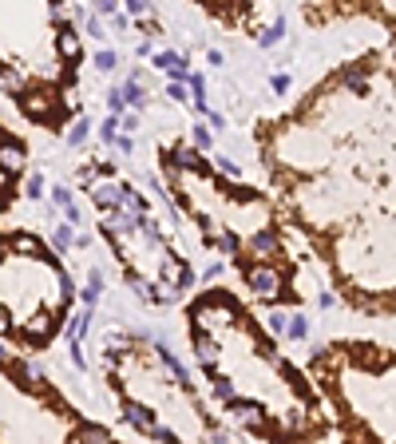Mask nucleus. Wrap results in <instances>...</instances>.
<instances>
[{
  "mask_svg": "<svg viewBox=\"0 0 396 444\" xmlns=\"http://www.w3.org/2000/svg\"><path fill=\"white\" fill-rule=\"evenodd\" d=\"M119 127H123V119H119V115H111V119H103V127H99V139H103V143H115Z\"/></svg>",
  "mask_w": 396,
  "mask_h": 444,
  "instance_id": "nucleus-23",
  "label": "nucleus"
},
{
  "mask_svg": "<svg viewBox=\"0 0 396 444\" xmlns=\"http://www.w3.org/2000/svg\"><path fill=\"white\" fill-rule=\"evenodd\" d=\"M123 416H127V424L135 428V433H151V428H155V413H151L147 404H139V401H127Z\"/></svg>",
  "mask_w": 396,
  "mask_h": 444,
  "instance_id": "nucleus-6",
  "label": "nucleus"
},
{
  "mask_svg": "<svg viewBox=\"0 0 396 444\" xmlns=\"http://www.w3.org/2000/svg\"><path fill=\"white\" fill-rule=\"evenodd\" d=\"M139 230L147 234L151 243H158V238H163V230H158V222H155V218H147V214H143V218H139Z\"/></svg>",
  "mask_w": 396,
  "mask_h": 444,
  "instance_id": "nucleus-29",
  "label": "nucleus"
},
{
  "mask_svg": "<svg viewBox=\"0 0 396 444\" xmlns=\"http://www.w3.org/2000/svg\"><path fill=\"white\" fill-rule=\"evenodd\" d=\"M52 246H56V250H71V246H76V230H71V222L56 226V234H52Z\"/></svg>",
  "mask_w": 396,
  "mask_h": 444,
  "instance_id": "nucleus-18",
  "label": "nucleus"
},
{
  "mask_svg": "<svg viewBox=\"0 0 396 444\" xmlns=\"http://www.w3.org/2000/svg\"><path fill=\"white\" fill-rule=\"evenodd\" d=\"M210 389H214V397L222 404L234 401V381H230V377H210Z\"/></svg>",
  "mask_w": 396,
  "mask_h": 444,
  "instance_id": "nucleus-19",
  "label": "nucleus"
},
{
  "mask_svg": "<svg viewBox=\"0 0 396 444\" xmlns=\"http://www.w3.org/2000/svg\"><path fill=\"white\" fill-rule=\"evenodd\" d=\"M71 440H107V428H99V424H76Z\"/></svg>",
  "mask_w": 396,
  "mask_h": 444,
  "instance_id": "nucleus-17",
  "label": "nucleus"
},
{
  "mask_svg": "<svg viewBox=\"0 0 396 444\" xmlns=\"http://www.w3.org/2000/svg\"><path fill=\"white\" fill-rule=\"evenodd\" d=\"M24 143L20 139H8V135H0V175H20L24 171Z\"/></svg>",
  "mask_w": 396,
  "mask_h": 444,
  "instance_id": "nucleus-2",
  "label": "nucleus"
},
{
  "mask_svg": "<svg viewBox=\"0 0 396 444\" xmlns=\"http://www.w3.org/2000/svg\"><path fill=\"white\" fill-rule=\"evenodd\" d=\"M99 293H103V278H99V270H91V274H88V286H83V293H79V298H83V305H95Z\"/></svg>",
  "mask_w": 396,
  "mask_h": 444,
  "instance_id": "nucleus-16",
  "label": "nucleus"
},
{
  "mask_svg": "<svg viewBox=\"0 0 396 444\" xmlns=\"http://www.w3.org/2000/svg\"><path fill=\"white\" fill-rule=\"evenodd\" d=\"M56 322H59V313H32L28 337H32V341H48L52 333H56Z\"/></svg>",
  "mask_w": 396,
  "mask_h": 444,
  "instance_id": "nucleus-10",
  "label": "nucleus"
},
{
  "mask_svg": "<svg viewBox=\"0 0 396 444\" xmlns=\"http://www.w3.org/2000/svg\"><path fill=\"white\" fill-rule=\"evenodd\" d=\"M274 91H281V95H286V91H289V76H274Z\"/></svg>",
  "mask_w": 396,
  "mask_h": 444,
  "instance_id": "nucleus-43",
  "label": "nucleus"
},
{
  "mask_svg": "<svg viewBox=\"0 0 396 444\" xmlns=\"http://www.w3.org/2000/svg\"><path fill=\"white\" fill-rule=\"evenodd\" d=\"M119 199H123V187H119V182H95V187H91V202L103 206V211H115Z\"/></svg>",
  "mask_w": 396,
  "mask_h": 444,
  "instance_id": "nucleus-9",
  "label": "nucleus"
},
{
  "mask_svg": "<svg viewBox=\"0 0 396 444\" xmlns=\"http://www.w3.org/2000/svg\"><path fill=\"white\" fill-rule=\"evenodd\" d=\"M24 194H28V199H40V194H44V175H32V179L24 182Z\"/></svg>",
  "mask_w": 396,
  "mask_h": 444,
  "instance_id": "nucleus-31",
  "label": "nucleus"
},
{
  "mask_svg": "<svg viewBox=\"0 0 396 444\" xmlns=\"http://www.w3.org/2000/svg\"><path fill=\"white\" fill-rule=\"evenodd\" d=\"M115 147H119V155H131V151H135V143H131V135H115Z\"/></svg>",
  "mask_w": 396,
  "mask_h": 444,
  "instance_id": "nucleus-38",
  "label": "nucleus"
},
{
  "mask_svg": "<svg viewBox=\"0 0 396 444\" xmlns=\"http://www.w3.org/2000/svg\"><path fill=\"white\" fill-rule=\"evenodd\" d=\"M95 8L103 12V16H115V0H95Z\"/></svg>",
  "mask_w": 396,
  "mask_h": 444,
  "instance_id": "nucleus-42",
  "label": "nucleus"
},
{
  "mask_svg": "<svg viewBox=\"0 0 396 444\" xmlns=\"http://www.w3.org/2000/svg\"><path fill=\"white\" fill-rule=\"evenodd\" d=\"M151 436H155V440H163V444L178 440V436H175V433H170V428H158V424H155V428H151Z\"/></svg>",
  "mask_w": 396,
  "mask_h": 444,
  "instance_id": "nucleus-39",
  "label": "nucleus"
},
{
  "mask_svg": "<svg viewBox=\"0 0 396 444\" xmlns=\"http://www.w3.org/2000/svg\"><path fill=\"white\" fill-rule=\"evenodd\" d=\"M286 337H289V341H305V337H309V317H305V313H289Z\"/></svg>",
  "mask_w": 396,
  "mask_h": 444,
  "instance_id": "nucleus-15",
  "label": "nucleus"
},
{
  "mask_svg": "<svg viewBox=\"0 0 396 444\" xmlns=\"http://www.w3.org/2000/svg\"><path fill=\"white\" fill-rule=\"evenodd\" d=\"M123 127H127V132H135V127H139V115H135V111H127V119H123Z\"/></svg>",
  "mask_w": 396,
  "mask_h": 444,
  "instance_id": "nucleus-44",
  "label": "nucleus"
},
{
  "mask_svg": "<svg viewBox=\"0 0 396 444\" xmlns=\"http://www.w3.org/2000/svg\"><path fill=\"white\" fill-rule=\"evenodd\" d=\"M218 171H222V175H238V163H234V159H222V155H218Z\"/></svg>",
  "mask_w": 396,
  "mask_h": 444,
  "instance_id": "nucleus-41",
  "label": "nucleus"
},
{
  "mask_svg": "<svg viewBox=\"0 0 396 444\" xmlns=\"http://www.w3.org/2000/svg\"><path fill=\"white\" fill-rule=\"evenodd\" d=\"M158 274H163V282H167V286H175V290H182L187 282H194V274H190V266H187V262H178V258H167Z\"/></svg>",
  "mask_w": 396,
  "mask_h": 444,
  "instance_id": "nucleus-7",
  "label": "nucleus"
},
{
  "mask_svg": "<svg viewBox=\"0 0 396 444\" xmlns=\"http://www.w3.org/2000/svg\"><path fill=\"white\" fill-rule=\"evenodd\" d=\"M194 349H198V361H202V365H210V369L218 365V345H214V337H210V333H202V329H198Z\"/></svg>",
  "mask_w": 396,
  "mask_h": 444,
  "instance_id": "nucleus-13",
  "label": "nucleus"
},
{
  "mask_svg": "<svg viewBox=\"0 0 396 444\" xmlns=\"http://www.w3.org/2000/svg\"><path fill=\"white\" fill-rule=\"evenodd\" d=\"M0 88L8 91V95H20V91H24L20 88V76H0Z\"/></svg>",
  "mask_w": 396,
  "mask_h": 444,
  "instance_id": "nucleus-35",
  "label": "nucleus"
},
{
  "mask_svg": "<svg viewBox=\"0 0 396 444\" xmlns=\"http://www.w3.org/2000/svg\"><path fill=\"white\" fill-rule=\"evenodd\" d=\"M341 83L349 91H356V95H365L368 91V64H345L341 68Z\"/></svg>",
  "mask_w": 396,
  "mask_h": 444,
  "instance_id": "nucleus-8",
  "label": "nucleus"
},
{
  "mask_svg": "<svg viewBox=\"0 0 396 444\" xmlns=\"http://www.w3.org/2000/svg\"><path fill=\"white\" fill-rule=\"evenodd\" d=\"M214 243L222 246V250H226V254H238V238H234V234H230V230H218V238H214Z\"/></svg>",
  "mask_w": 396,
  "mask_h": 444,
  "instance_id": "nucleus-33",
  "label": "nucleus"
},
{
  "mask_svg": "<svg viewBox=\"0 0 396 444\" xmlns=\"http://www.w3.org/2000/svg\"><path fill=\"white\" fill-rule=\"evenodd\" d=\"M246 286L254 290V298H262V302H277V298L286 293V278H281V270H274V266H250Z\"/></svg>",
  "mask_w": 396,
  "mask_h": 444,
  "instance_id": "nucleus-1",
  "label": "nucleus"
},
{
  "mask_svg": "<svg viewBox=\"0 0 396 444\" xmlns=\"http://www.w3.org/2000/svg\"><path fill=\"white\" fill-rule=\"evenodd\" d=\"M119 206H123V211H131V214H147V202L139 199L131 187H123V199H119Z\"/></svg>",
  "mask_w": 396,
  "mask_h": 444,
  "instance_id": "nucleus-20",
  "label": "nucleus"
},
{
  "mask_svg": "<svg viewBox=\"0 0 396 444\" xmlns=\"http://www.w3.org/2000/svg\"><path fill=\"white\" fill-rule=\"evenodd\" d=\"M190 135H194V147H198V151H206V147H210V132L202 127V123H194V132H190Z\"/></svg>",
  "mask_w": 396,
  "mask_h": 444,
  "instance_id": "nucleus-34",
  "label": "nucleus"
},
{
  "mask_svg": "<svg viewBox=\"0 0 396 444\" xmlns=\"http://www.w3.org/2000/svg\"><path fill=\"white\" fill-rule=\"evenodd\" d=\"M88 313H76V317H71V325H68V341H76V337H83V329H88Z\"/></svg>",
  "mask_w": 396,
  "mask_h": 444,
  "instance_id": "nucleus-24",
  "label": "nucleus"
},
{
  "mask_svg": "<svg viewBox=\"0 0 396 444\" xmlns=\"http://www.w3.org/2000/svg\"><path fill=\"white\" fill-rule=\"evenodd\" d=\"M52 202H56L59 211H68V206H76V199H71L68 187H52Z\"/></svg>",
  "mask_w": 396,
  "mask_h": 444,
  "instance_id": "nucleus-25",
  "label": "nucleus"
},
{
  "mask_svg": "<svg viewBox=\"0 0 396 444\" xmlns=\"http://www.w3.org/2000/svg\"><path fill=\"white\" fill-rule=\"evenodd\" d=\"M167 95H170L175 103H187V80H170V83H167Z\"/></svg>",
  "mask_w": 396,
  "mask_h": 444,
  "instance_id": "nucleus-30",
  "label": "nucleus"
},
{
  "mask_svg": "<svg viewBox=\"0 0 396 444\" xmlns=\"http://www.w3.org/2000/svg\"><path fill=\"white\" fill-rule=\"evenodd\" d=\"M123 100H127L131 107H143V103H147V91L139 88V80H131V83H123Z\"/></svg>",
  "mask_w": 396,
  "mask_h": 444,
  "instance_id": "nucleus-21",
  "label": "nucleus"
},
{
  "mask_svg": "<svg viewBox=\"0 0 396 444\" xmlns=\"http://www.w3.org/2000/svg\"><path fill=\"white\" fill-rule=\"evenodd\" d=\"M250 250H254L257 258H274V254L281 250V243H277L274 230H257L254 238H250Z\"/></svg>",
  "mask_w": 396,
  "mask_h": 444,
  "instance_id": "nucleus-12",
  "label": "nucleus"
},
{
  "mask_svg": "<svg viewBox=\"0 0 396 444\" xmlns=\"http://www.w3.org/2000/svg\"><path fill=\"white\" fill-rule=\"evenodd\" d=\"M16 100H20V107H24V115H32V119H48L52 115V100L44 95V91H32V95L28 91H20Z\"/></svg>",
  "mask_w": 396,
  "mask_h": 444,
  "instance_id": "nucleus-5",
  "label": "nucleus"
},
{
  "mask_svg": "<svg viewBox=\"0 0 396 444\" xmlns=\"http://www.w3.org/2000/svg\"><path fill=\"white\" fill-rule=\"evenodd\" d=\"M123 103H127V100H123V88L107 91V107H111V111H115V115H119V111H123Z\"/></svg>",
  "mask_w": 396,
  "mask_h": 444,
  "instance_id": "nucleus-36",
  "label": "nucleus"
},
{
  "mask_svg": "<svg viewBox=\"0 0 396 444\" xmlns=\"http://www.w3.org/2000/svg\"><path fill=\"white\" fill-rule=\"evenodd\" d=\"M56 48H59V56H64L68 64H76V60H79V52H83V48H79V36L68 28V24L59 28V36H56Z\"/></svg>",
  "mask_w": 396,
  "mask_h": 444,
  "instance_id": "nucleus-11",
  "label": "nucleus"
},
{
  "mask_svg": "<svg viewBox=\"0 0 396 444\" xmlns=\"http://www.w3.org/2000/svg\"><path fill=\"white\" fill-rule=\"evenodd\" d=\"M147 8H151V0H127V12H135V16H143Z\"/></svg>",
  "mask_w": 396,
  "mask_h": 444,
  "instance_id": "nucleus-40",
  "label": "nucleus"
},
{
  "mask_svg": "<svg viewBox=\"0 0 396 444\" xmlns=\"http://www.w3.org/2000/svg\"><path fill=\"white\" fill-rule=\"evenodd\" d=\"M155 349H158V361H163V365H167V369H170V377H175L178 385H190V373H187V369H182V365H178V361H175V354H170L167 345L158 341Z\"/></svg>",
  "mask_w": 396,
  "mask_h": 444,
  "instance_id": "nucleus-14",
  "label": "nucleus"
},
{
  "mask_svg": "<svg viewBox=\"0 0 396 444\" xmlns=\"http://www.w3.org/2000/svg\"><path fill=\"white\" fill-rule=\"evenodd\" d=\"M269 333H286V325H289V313H281V310H277V313H269Z\"/></svg>",
  "mask_w": 396,
  "mask_h": 444,
  "instance_id": "nucleus-32",
  "label": "nucleus"
},
{
  "mask_svg": "<svg viewBox=\"0 0 396 444\" xmlns=\"http://www.w3.org/2000/svg\"><path fill=\"white\" fill-rule=\"evenodd\" d=\"M226 409H230V413H234L242 424H246L250 433H266V413H262L254 401H238V397H234V401H226Z\"/></svg>",
  "mask_w": 396,
  "mask_h": 444,
  "instance_id": "nucleus-3",
  "label": "nucleus"
},
{
  "mask_svg": "<svg viewBox=\"0 0 396 444\" xmlns=\"http://www.w3.org/2000/svg\"><path fill=\"white\" fill-rule=\"evenodd\" d=\"M167 167H170V175H178V171H194V175H202V171H206V159H202L198 151H190V147H178V151H170Z\"/></svg>",
  "mask_w": 396,
  "mask_h": 444,
  "instance_id": "nucleus-4",
  "label": "nucleus"
},
{
  "mask_svg": "<svg viewBox=\"0 0 396 444\" xmlns=\"http://www.w3.org/2000/svg\"><path fill=\"white\" fill-rule=\"evenodd\" d=\"M0 365H8V349L4 345H0Z\"/></svg>",
  "mask_w": 396,
  "mask_h": 444,
  "instance_id": "nucleus-45",
  "label": "nucleus"
},
{
  "mask_svg": "<svg viewBox=\"0 0 396 444\" xmlns=\"http://www.w3.org/2000/svg\"><path fill=\"white\" fill-rule=\"evenodd\" d=\"M12 246H16L20 254H40V243H36V238H28V234H16V238H12Z\"/></svg>",
  "mask_w": 396,
  "mask_h": 444,
  "instance_id": "nucleus-28",
  "label": "nucleus"
},
{
  "mask_svg": "<svg viewBox=\"0 0 396 444\" xmlns=\"http://www.w3.org/2000/svg\"><path fill=\"white\" fill-rule=\"evenodd\" d=\"M115 64H119V56H115V52H107V48H103V52H95V68H99V71H115Z\"/></svg>",
  "mask_w": 396,
  "mask_h": 444,
  "instance_id": "nucleus-27",
  "label": "nucleus"
},
{
  "mask_svg": "<svg viewBox=\"0 0 396 444\" xmlns=\"http://www.w3.org/2000/svg\"><path fill=\"white\" fill-rule=\"evenodd\" d=\"M88 36H95V40H103V36H107V28L99 24V16H88Z\"/></svg>",
  "mask_w": 396,
  "mask_h": 444,
  "instance_id": "nucleus-37",
  "label": "nucleus"
},
{
  "mask_svg": "<svg viewBox=\"0 0 396 444\" xmlns=\"http://www.w3.org/2000/svg\"><path fill=\"white\" fill-rule=\"evenodd\" d=\"M83 139H88V119H76V123H71V132H68V143H71V147H79Z\"/></svg>",
  "mask_w": 396,
  "mask_h": 444,
  "instance_id": "nucleus-26",
  "label": "nucleus"
},
{
  "mask_svg": "<svg viewBox=\"0 0 396 444\" xmlns=\"http://www.w3.org/2000/svg\"><path fill=\"white\" fill-rule=\"evenodd\" d=\"M281 36H286V24L277 21V24H269V28L262 32V36H257V44H262V48H274V44L281 40Z\"/></svg>",
  "mask_w": 396,
  "mask_h": 444,
  "instance_id": "nucleus-22",
  "label": "nucleus"
}]
</instances>
